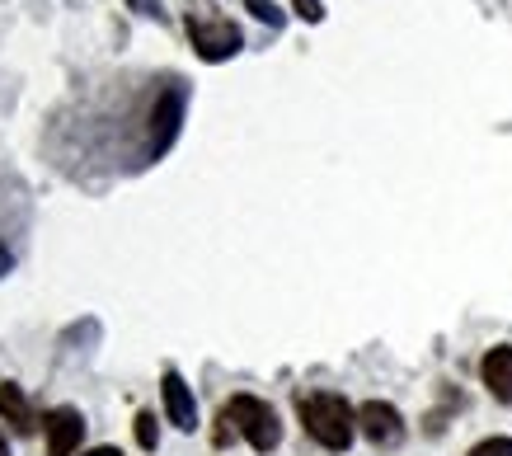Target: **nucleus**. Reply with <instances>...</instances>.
<instances>
[{
	"label": "nucleus",
	"mask_w": 512,
	"mask_h": 456,
	"mask_svg": "<svg viewBox=\"0 0 512 456\" xmlns=\"http://www.w3.org/2000/svg\"><path fill=\"white\" fill-rule=\"evenodd\" d=\"M221 419H226L231 433H240L259 456H268V452H278L282 447V419L264 395H249V391L231 395V400L221 405Z\"/></svg>",
	"instance_id": "nucleus-2"
},
{
	"label": "nucleus",
	"mask_w": 512,
	"mask_h": 456,
	"mask_svg": "<svg viewBox=\"0 0 512 456\" xmlns=\"http://www.w3.org/2000/svg\"><path fill=\"white\" fill-rule=\"evenodd\" d=\"M480 381L498 405H512V344H494L480 358Z\"/></svg>",
	"instance_id": "nucleus-8"
},
{
	"label": "nucleus",
	"mask_w": 512,
	"mask_h": 456,
	"mask_svg": "<svg viewBox=\"0 0 512 456\" xmlns=\"http://www.w3.org/2000/svg\"><path fill=\"white\" fill-rule=\"evenodd\" d=\"M0 419L15 428V433H33V405L29 395H24V386L19 381H0Z\"/></svg>",
	"instance_id": "nucleus-9"
},
{
	"label": "nucleus",
	"mask_w": 512,
	"mask_h": 456,
	"mask_svg": "<svg viewBox=\"0 0 512 456\" xmlns=\"http://www.w3.org/2000/svg\"><path fill=\"white\" fill-rule=\"evenodd\" d=\"M137 15H146V19H156V24H170V15H165V5L160 0H127Z\"/></svg>",
	"instance_id": "nucleus-15"
},
{
	"label": "nucleus",
	"mask_w": 512,
	"mask_h": 456,
	"mask_svg": "<svg viewBox=\"0 0 512 456\" xmlns=\"http://www.w3.org/2000/svg\"><path fill=\"white\" fill-rule=\"evenodd\" d=\"M245 10H249L254 19H264L268 29H282V24H287V15H282L273 0H245Z\"/></svg>",
	"instance_id": "nucleus-12"
},
{
	"label": "nucleus",
	"mask_w": 512,
	"mask_h": 456,
	"mask_svg": "<svg viewBox=\"0 0 512 456\" xmlns=\"http://www.w3.org/2000/svg\"><path fill=\"white\" fill-rule=\"evenodd\" d=\"M10 268H15V254H10V250H5V245H0V278H5Z\"/></svg>",
	"instance_id": "nucleus-16"
},
{
	"label": "nucleus",
	"mask_w": 512,
	"mask_h": 456,
	"mask_svg": "<svg viewBox=\"0 0 512 456\" xmlns=\"http://www.w3.org/2000/svg\"><path fill=\"white\" fill-rule=\"evenodd\" d=\"M80 456H123L118 447H90V452H80Z\"/></svg>",
	"instance_id": "nucleus-17"
},
{
	"label": "nucleus",
	"mask_w": 512,
	"mask_h": 456,
	"mask_svg": "<svg viewBox=\"0 0 512 456\" xmlns=\"http://www.w3.org/2000/svg\"><path fill=\"white\" fill-rule=\"evenodd\" d=\"M296 419L306 438L320 442L325 452H348L357 438V409L339 391H301L296 395Z\"/></svg>",
	"instance_id": "nucleus-1"
},
{
	"label": "nucleus",
	"mask_w": 512,
	"mask_h": 456,
	"mask_svg": "<svg viewBox=\"0 0 512 456\" xmlns=\"http://www.w3.org/2000/svg\"><path fill=\"white\" fill-rule=\"evenodd\" d=\"M160 405H165V424H174L179 433H198V400L179 367L160 372Z\"/></svg>",
	"instance_id": "nucleus-6"
},
{
	"label": "nucleus",
	"mask_w": 512,
	"mask_h": 456,
	"mask_svg": "<svg viewBox=\"0 0 512 456\" xmlns=\"http://www.w3.org/2000/svg\"><path fill=\"white\" fill-rule=\"evenodd\" d=\"M132 433H137L141 452H156L160 447V424H156V414H151V409H141L137 419H132Z\"/></svg>",
	"instance_id": "nucleus-10"
},
{
	"label": "nucleus",
	"mask_w": 512,
	"mask_h": 456,
	"mask_svg": "<svg viewBox=\"0 0 512 456\" xmlns=\"http://www.w3.org/2000/svg\"><path fill=\"white\" fill-rule=\"evenodd\" d=\"M0 456H10V438H5V428H0Z\"/></svg>",
	"instance_id": "nucleus-18"
},
{
	"label": "nucleus",
	"mask_w": 512,
	"mask_h": 456,
	"mask_svg": "<svg viewBox=\"0 0 512 456\" xmlns=\"http://www.w3.org/2000/svg\"><path fill=\"white\" fill-rule=\"evenodd\" d=\"M456 409H461V391H451L447 386V400H442V409H433V414H423V433H442V428H447V419L451 414H456Z\"/></svg>",
	"instance_id": "nucleus-11"
},
{
	"label": "nucleus",
	"mask_w": 512,
	"mask_h": 456,
	"mask_svg": "<svg viewBox=\"0 0 512 456\" xmlns=\"http://www.w3.org/2000/svg\"><path fill=\"white\" fill-rule=\"evenodd\" d=\"M357 433L372 442L376 452H395L409 428H404V414L390 400H362L357 405Z\"/></svg>",
	"instance_id": "nucleus-5"
},
{
	"label": "nucleus",
	"mask_w": 512,
	"mask_h": 456,
	"mask_svg": "<svg viewBox=\"0 0 512 456\" xmlns=\"http://www.w3.org/2000/svg\"><path fill=\"white\" fill-rule=\"evenodd\" d=\"M296 19H306V24H320L325 19V0H292Z\"/></svg>",
	"instance_id": "nucleus-14"
},
{
	"label": "nucleus",
	"mask_w": 512,
	"mask_h": 456,
	"mask_svg": "<svg viewBox=\"0 0 512 456\" xmlns=\"http://www.w3.org/2000/svg\"><path fill=\"white\" fill-rule=\"evenodd\" d=\"M188 43L198 52L202 62H231L235 52L245 48V33L235 19H221V15H188Z\"/></svg>",
	"instance_id": "nucleus-4"
},
{
	"label": "nucleus",
	"mask_w": 512,
	"mask_h": 456,
	"mask_svg": "<svg viewBox=\"0 0 512 456\" xmlns=\"http://www.w3.org/2000/svg\"><path fill=\"white\" fill-rule=\"evenodd\" d=\"M184 109H188L184 80H170V85L156 95V104H151V123H146V160H160L174 146L179 123H184Z\"/></svg>",
	"instance_id": "nucleus-3"
},
{
	"label": "nucleus",
	"mask_w": 512,
	"mask_h": 456,
	"mask_svg": "<svg viewBox=\"0 0 512 456\" xmlns=\"http://www.w3.org/2000/svg\"><path fill=\"white\" fill-rule=\"evenodd\" d=\"M466 456H512V438H503V433H494V438H480Z\"/></svg>",
	"instance_id": "nucleus-13"
},
{
	"label": "nucleus",
	"mask_w": 512,
	"mask_h": 456,
	"mask_svg": "<svg viewBox=\"0 0 512 456\" xmlns=\"http://www.w3.org/2000/svg\"><path fill=\"white\" fill-rule=\"evenodd\" d=\"M85 414L76 405H57L43 414V438H47V456H76L85 442Z\"/></svg>",
	"instance_id": "nucleus-7"
}]
</instances>
